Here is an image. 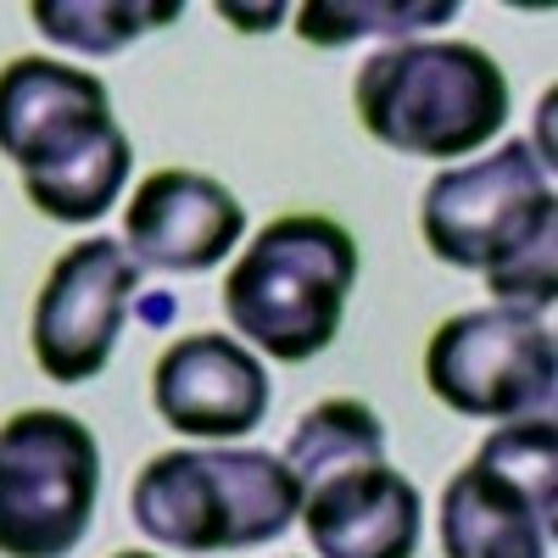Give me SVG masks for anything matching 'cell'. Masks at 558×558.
<instances>
[{"instance_id": "cell-1", "label": "cell", "mask_w": 558, "mask_h": 558, "mask_svg": "<svg viewBox=\"0 0 558 558\" xmlns=\"http://www.w3.org/2000/svg\"><path fill=\"white\" fill-rule=\"evenodd\" d=\"M418 229L441 263L481 274L497 302L531 313H547L558 302L553 162L531 140H508L492 157L441 168L425 184Z\"/></svg>"}, {"instance_id": "cell-2", "label": "cell", "mask_w": 558, "mask_h": 558, "mask_svg": "<svg viewBox=\"0 0 558 558\" xmlns=\"http://www.w3.org/2000/svg\"><path fill=\"white\" fill-rule=\"evenodd\" d=\"M0 157L17 162L28 202L57 223L112 213L134 162L107 84L57 57H12L0 68Z\"/></svg>"}, {"instance_id": "cell-3", "label": "cell", "mask_w": 558, "mask_h": 558, "mask_svg": "<svg viewBox=\"0 0 558 558\" xmlns=\"http://www.w3.org/2000/svg\"><path fill=\"white\" fill-rule=\"evenodd\" d=\"M129 514L173 553H246L279 542L302 514V481L279 452L173 447L134 475Z\"/></svg>"}, {"instance_id": "cell-4", "label": "cell", "mask_w": 558, "mask_h": 558, "mask_svg": "<svg viewBox=\"0 0 558 558\" xmlns=\"http://www.w3.org/2000/svg\"><path fill=\"white\" fill-rule=\"evenodd\" d=\"M357 123L402 157H470L508 123V78L470 39H402L375 51L352 84Z\"/></svg>"}, {"instance_id": "cell-5", "label": "cell", "mask_w": 558, "mask_h": 558, "mask_svg": "<svg viewBox=\"0 0 558 558\" xmlns=\"http://www.w3.org/2000/svg\"><path fill=\"white\" fill-rule=\"evenodd\" d=\"M357 286V241L324 213H286L223 274V313L235 336L274 363H307L341 336Z\"/></svg>"}, {"instance_id": "cell-6", "label": "cell", "mask_w": 558, "mask_h": 558, "mask_svg": "<svg viewBox=\"0 0 558 558\" xmlns=\"http://www.w3.org/2000/svg\"><path fill=\"white\" fill-rule=\"evenodd\" d=\"M441 558H558V430L553 413L481 441L441 492Z\"/></svg>"}, {"instance_id": "cell-7", "label": "cell", "mask_w": 558, "mask_h": 558, "mask_svg": "<svg viewBox=\"0 0 558 558\" xmlns=\"http://www.w3.org/2000/svg\"><path fill=\"white\" fill-rule=\"evenodd\" d=\"M101 497V447L62 408H23L0 425V558H68Z\"/></svg>"}, {"instance_id": "cell-8", "label": "cell", "mask_w": 558, "mask_h": 558, "mask_svg": "<svg viewBox=\"0 0 558 558\" xmlns=\"http://www.w3.org/2000/svg\"><path fill=\"white\" fill-rule=\"evenodd\" d=\"M430 397L463 418L514 425V418L553 413L558 397V347L547 318L531 307H470L447 318L425 347Z\"/></svg>"}, {"instance_id": "cell-9", "label": "cell", "mask_w": 558, "mask_h": 558, "mask_svg": "<svg viewBox=\"0 0 558 558\" xmlns=\"http://www.w3.org/2000/svg\"><path fill=\"white\" fill-rule=\"evenodd\" d=\"M140 296V263L123 252L112 235H89L68 246L45 286L34 296V324L28 347L45 380L57 386H84L112 363V347L129 324V307Z\"/></svg>"}, {"instance_id": "cell-10", "label": "cell", "mask_w": 558, "mask_h": 558, "mask_svg": "<svg viewBox=\"0 0 558 558\" xmlns=\"http://www.w3.org/2000/svg\"><path fill=\"white\" fill-rule=\"evenodd\" d=\"M246 235V207L229 184L196 168H157L123 207V252L140 274H207Z\"/></svg>"}, {"instance_id": "cell-11", "label": "cell", "mask_w": 558, "mask_h": 558, "mask_svg": "<svg viewBox=\"0 0 558 558\" xmlns=\"http://www.w3.org/2000/svg\"><path fill=\"white\" fill-rule=\"evenodd\" d=\"M151 402L184 436H207V441H241L268 418L274 386L257 352H246L235 336H179L157 368H151Z\"/></svg>"}, {"instance_id": "cell-12", "label": "cell", "mask_w": 558, "mask_h": 558, "mask_svg": "<svg viewBox=\"0 0 558 558\" xmlns=\"http://www.w3.org/2000/svg\"><path fill=\"white\" fill-rule=\"evenodd\" d=\"M302 525L318 558H413L425 502L391 463H357L302 492Z\"/></svg>"}, {"instance_id": "cell-13", "label": "cell", "mask_w": 558, "mask_h": 558, "mask_svg": "<svg viewBox=\"0 0 558 558\" xmlns=\"http://www.w3.org/2000/svg\"><path fill=\"white\" fill-rule=\"evenodd\" d=\"M34 28L78 57H118L140 34L184 17V0H34Z\"/></svg>"}, {"instance_id": "cell-14", "label": "cell", "mask_w": 558, "mask_h": 558, "mask_svg": "<svg viewBox=\"0 0 558 558\" xmlns=\"http://www.w3.org/2000/svg\"><path fill=\"white\" fill-rule=\"evenodd\" d=\"M291 463V475L302 481V492L324 475H341L357 470V463H386V425L368 402L336 397V402H318L313 413L296 418V430L279 452Z\"/></svg>"}, {"instance_id": "cell-15", "label": "cell", "mask_w": 558, "mask_h": 558, "mask_svg": "<svg viewBox=\"0 0 558 558\" xmlns=\"http://www.w3.org/2000/svg\"><path fill=\"white\" fill-rule=\"evenodd\" d=\"M458 17V0H313L296 12V34L318 51H341L352 39H408L418 28H436Z\"/></svg>"}, {"instance_id": "cell-16", "label": "cell", "mask_w": 558, "mask_h": 558, "mask_svg": "<svg viewBox=\"0 0 558 558\" xmlns=\"http://www.w3.org/2000/svg\"><path fill=\"white\" fill-rule=\"evenodd\" d=\"M218 17H229L235 28H246V34H263V28H279L286 23V7H235V0H218Z\"/></svg>"}, {"instance_id": "cell-17", "label": "cell", "mask_w": 558, "mask_h": 558, "mask_svg": "<svg viewBox=\"0 0 558 558\" xmlns=\"http://www.w3.org/2000/svg\"><path fill=\"white\" fill-rule=\"evenodd\" d=\"M118 558H157V553H118Z\"/></svg>"}]
</instances>
